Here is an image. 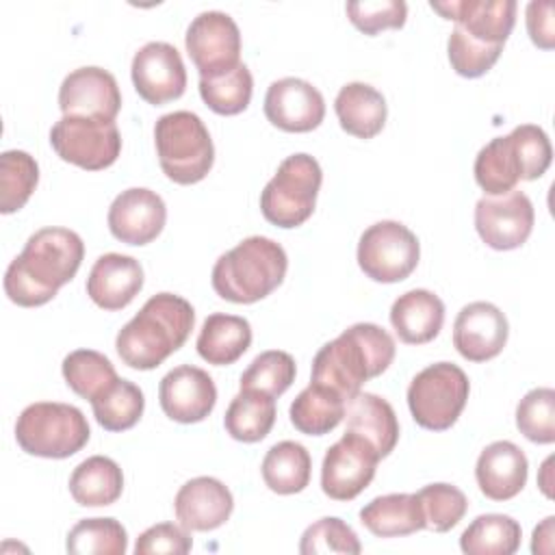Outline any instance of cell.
<instances>
[{
    "label": "cell",
    "mask_w": 555,
    "mask_h": 555,
    "mask_svg": "<svg viewBox=\"0 0 555 555\" xmlns=\"http://www.w3.org/2000/svg\"><path fill=\"white\" fill-rule=\"evenodd\" d=\"M82 238L67 228H41L28 236L20 256L4 273L7 297L22 308H37L54 299L80 269Z\"/></svg>",
    "instance_id": "cell-1"
},
{
    "label": "cell",
    "mask_w": 555,
    "mask_h": 555,
    "mask_svg": "<svg viewBox=\"0 0 555 555\" xmlns=\"http://www.w3.org/2000/svg\"><path fill=\"white\" fill-rule=\"evenodd\" d=\"M395 351V340L384 327L353 323L317 351L310 382L323 384L349 401L364 382L382 375L392 364Z\"/></svg>",
    "instance_id": "cell-2"
},
{
    "label": "cell",
    "mask_w": 555,
    "mask_h": 555,
    "mask_svg": "<svg viewBox=\"0 0 555 555\" xmlns=\"http://www.w3.org/2000/svg\"><path fill=\"white\" fill-rule=\"evenodd\" d=\"M193 325L195 310L184 297L158 293L117 332L115 349L130 369L152 371L186 343Z\"/></svg>",
    "instance_id": "cell-3"
},
{
    "label": "cell",
    "mask_w": 555,
    "mask_h": 555,
    "mask_svg": "<svg viewBox=\"0 0 555 555\" xmlns=\"http://www.w3.org/2000/svg\"><path fill=\"white\" fill-rule=\"evenodd\" d=\"M553 158L548 134L535 124H520L505 137H494L475 158L473 173L486 195H505L520 180H538Z\"/></svg>",
    "instance_id": "cell-4"
},
{
    "label": "cell",
    "mask_w": 555,
    "mask_h": 555,
    "mask_svg": "<svg viewBox=\"0 0 555 555\" xmlns=\"http://www.w3.org/2000/svg\"><path fill=\"white\" fill-rule=\"evenodd\" d=\"M286 269L288 258L280 243L267 236H247L217 258L210 282L225 301L256 304L284 282Z\"/></svg>",
    "instance_id": "cell-5"
},
{
    "label": "cell",
    "mask_w": 555,
    "mask_h": 555,
    "mask_svg": "<svg viewBox=\"0 0 555 555\" xmlns=\"http://www.w3.org/2000/svg\"><path fill=\"white\" fill-rule=\"evenodd\" d=\"M154 145L163 173L176 184H195L208 176L215 163V145L206 124L191 111H173L158 117Z\"/></svg>",
    "instance_id": "cell-6"
},
{
    "label": "cell",
    "mask_w": 555,
    "mask_h": 555,
    "mask_svg": "<svg viewBox=\"0 0 555 555\" xmlns=\"http://www.w3.org/2000/svg\"><path fill=\"white\" fill-rule=\"evenodd\" d=\"M91 429L85 414L69 403L39 401L22 410L15 423V440L24 453L65 460L89 442Z\"/></svg>",
    "instance_id": "cell-7"
},
{
    "label": "cell",
    "mask_w": 555,
    "mask_h": 555,
    "mask_svg": "<svg viewBox=\"0 0 555 555\" xmlns=\"http://www.w3.org/2000/svg\"><path fill=\"white\" fill-rule=\"evenodd\" d=\"M321 182L323 171L314 156L304 152L286 156L260 193L262 217L286 230L306 223L314 212Z\"/></svg>",
    "instance_id": "cell-8"
},
{
    "label": "cell",
    "mask_w": 555,
    "mask_h": 555,
    "mask_svg": "<svg viewBox=\"0 0 555 555\" xmlns=\"http://www.w3.org/2000/svg\"><path fill=\"white\" fill-rule=\"evenodd\" d=\"M470 382L453 362H436L418 371L408 386V408L416 425L444 431L466 408Z\"/></svg>",
    "instance_id": "cell-9"
},
{
    "label": "cell",
    "mask_w": 555,
    "mask_h": 555,
    "mask_svg": "<svg viewBox=\"0 0 555 555\" xmlns=\"http://www.w3.org/2000/svg\"><path fill=\"white\" fill-rule=\"evenodd\" d=\"M416 234L392 219L369 225L358 241V264L366 278L382 284L405 280L418 264Z\"/></svg>",
    "instance_id": "cell-10"
},
{
    "label": "cell",
    "mask_w": 555,
    "mask_h": 555,
    "mask_svg": "<svg viewBox=\"0 0 555 555\" xmlns=\"http://www.w3.org/2000/svg\"><path fill=\"white\" fill-rule=\"evenodd\" d=\"M56 156L87 171L111 167L121 152V134L115 121L63 115L50 130Z\"/></svg>",
    "instance_id": "cell-11"
},
{
    "label": "cell",
    "mask_w": 555,
    "mask_h": 555,
    "mask_svg": "<svg viewBox=\"0 0 555 555\" xmlns=\"http://www.w3.org/2000/svg\"><path fill=\"white\" fill-rule=\"evenodd\" d=\"M184 46L199 78H217L241 63V30L223 11H202L186 28Z\"/></svg>",
    "instance_id": "cell-12"
},
{
    "label": "cell",
    "mask_w": 555,
    "mask_h": 555,
    "mask_svg": "<svg viewBox=\"0 0 555 555\" xmlns=\"http://www.w3.org/2000/svg\"><path fill=\"white\" fill-rule=\"evenodd\" d=\"M379 460L382 457L366 438L345 429V434L325 451L321 464V490L334 501L356 499L373 481Z\"/></svg>",
    "instance_id": "cell-13"
},
{
    "label": "cell",
    "mask_w": 555,
    "mask_h": 555,
    "mask_svg": "<svg viewBox=\"0 0 555 555\" xmlns=\"http://www.w3.org/2000/svg\"><path fill=\"white\" fill-rule=\"evenodd\" d=\"M535 212L531 199L522 191L505 195H483L475 204V230L479 238L496 249L509 251L525 245L533 230Z\"/></svg>",
    "instance_id": "cell-14"
},
{
    "label": "cell",
    "mask_w": 555,
    "mask_h": 555,
    "mask_svg": "<svg viewBox=\"0 0 555 555\" xmlns=\"http://www.w3.org/2000/svg\"><path fill=\"white\" fill-rule=\"evenodd\" d=\"M130 76L137 93L154 106L178 100L186 89V69L176 46L150 41L132 56Z\"/></svg>",
    "instance_id": "cell-15"
},
{
    "label": "cell",
    "mask_w": 555,
    "mask_h": 555,
    "mask_svg": "<svg viewBox=\"0 0 555 555\" xmlns=\"http://www.w3.org/2000/svg\"><path fill=\"white\" fill-rule=\"evenodd\" d=\"M59 108L63 115L115 121L121 108V91L111 72L95 65L78 67L59 87Z\"/></svg>",
    "instance_id": "cell-16"
},
{
    "label": "cell",
    "mask_w": 555,
    "mask_h": 555,
    "mask_svg": "<svg viewBox=\"0 0 555 555\" xmlns=\"http://www.w3.org/2000/svg\"><path fill=\"white\" fill-rule=\"evenodd\" d=\"M264 115L284 132H310L325 117V100L312 82L288 76L269 85Z\"/></svg>",
    "instance_id": "cell-17"
},
{
    "label": "cell",
    "mask_w": 555,
    "mask_h": 555,
    "mask_svg": "<svg viewBox=\"0 0 555 555\" xmlns=\"http://www.w3.org/2000/svg\"><path fill=\"white\" fill-rule=\"evenodd\" d=\"M106 221L117 241L126 245H147L163 232L167 206L156 191L132 186L113 199Z\"/></svg>",
    "instance_id": "cell-18"
},
{
    "label": "cell",
    "mask_w": 555,
    "mask_h": 555,
    "mask_svg": "<svg viewBox=\"0 0 555 555\" xmlns=\"http://www.w3.org/2000/svg\"><path fill=\"white\" fill-rule=\"evenodd\" d=\"M509 336V325L501 308L490 301L466 304L453 323V347L468 362L496 358Z\"/></svg>",
    "instance_id": "cell-19"
},
{
    "label": "cell",
    "mask_w": 555,
    "mask_h": 555,
    "mask_svg": "<svg viewBox=\"0 0 555 555\" xmlns=\"http://www.w3.org/2000/svg\"><path fill=\"white\" fill-rule=\"evenodd\" d=\"M158 401L171 421L184 425L199 423L217 403V386L204 369L180 364L160 379Z\"/></svg>",
    "instance_id": "cell-20"
},
{
    "label": "cell",
    "mask_w": 555,
    "mask_h": 555,
    "mask_svg": "<svg viewBox=\"0 0 555 555\" xmlns=\"http://www.w3.org/2000/svg\"><path fill=\"white\" fill-rule=\"evenodd\" d=\"M429 7L444 20H453L468 37L486 46L503 48L516 24L514 0H431Z\"/></svg>",
    "instance_id": "cell-21"
},
{
    "label": "cell",
    "mask_w": 555,
    "mask_h": 555,
    "mask_svg": "<svg viewBox=\"0 0 555 555\" xmlns=\"http://www.w3.org/2000/svg\"><path fill=\"white\" fill-rule=\"evenodd\" d=\"M178 522L186 531H212L221 527L232 509L234 499L228 486L215 477L189 479L173 499Z\"/></svg>",
    "instance_id": "cell-22"
},
{
    "label": "cell",
    "mask_w": 555,
    "mask_h": 555,
    "mask_svg": "<svg viewBox=\"0 0 555 555\" xmlns=\"http://www.w3.org/2000/svg\"><path fill=\"white\" fill-rule=\"evenodd\" d=\"M143 288V267L126 254H102L87 278V295L102 310L126 308Z\"/></svg>",
    "instance_id": "cell-23"
},
{
    "label": "cell",
    "mask_w": 555,
    "mask_h": 555,
    "mask_svg": "<svg viewBox=\"0 0 555 555\" xmlns=\"http://www.w3.org/2000/svg\"><path fill=\"white\" fill-rule=\"evenodd\" d=\"M529 462L522 449L509 440L488 444L475 464V479L483 496L492 501L514 499L527 483Z\"/></svg>",
    "instance_id": "cell-24"
},
{
    "label": "cell",
    "mask_w": 555,
    "mask_h": 555,
    "mask_svg": "<svg viewBox=\"0 0 555 555\" xmlns=\"http://www.w3.org/2000/svg\"><path fill=\"white\" fill-rule=\"evenodd\" d=\"M390 323L401 343L425 345L442 330L444 304L427 288L408 291L395 299L390 308Z\"/></svg>",
    "instance_id": "cell-25"
},
{
    "label": "cell",
    "mask_w": 555,
    "mask_h": 555,
    "mask_svg": "<svg viewBox=\"0 0 555 555\" xmlns=\"http://www.w3.org/2000/svg\"><path fill=\"white\" fill-rule=\"evenodd\" d=\"M347 431L366 438L379 457L392 453L399 442V421L392 405L373 392H358L345 408Z\"/></svg>",
    "instance_id": "cell-26"
},
{
    "label": "cell",
    "mask_w": 555,
    "mask_h": 555,
    "mask_svg": "<svg viewBox=\"0 0 555 555\" xmlns=\"http://www.w3.org/2000/svg\"><path fill=\"white\" fill-rule=\"evenodd\" d=\"M334 111L340 128L358 139H373L382 132L388 115L384 95L366 82H347L340 87Z\"/></svg>",
    "instance_id": "cell-27"
},
{
    "label": "cell",
    "mask_w": 555,
    "mask_h": 555,
    "mask_svg": "<svg viewBox=\"0 0 555 555\" xmlns=\"http://www.w3.org/2000/svg\"><path fill=\"white\" fill-rule=\"evenodd\" d=\"M360 522L377 538H401L425 529L418 496L408 492L375 496L360 509Z\"/></svg>",
    "instance_id": "cell-28"
},
{
    "label": "cell",
    "mask_w": 555,
    "mask_h": 555,
    "mask_svg": "<svg viewBox=\"0 0 555 555\" xmlns=\"http://www.w3.org/2000/svg\"><path fill=\"white\" fill-rule=\"evenodd\" d=\"M251 345V325L247 319L225 312L208 314L197 336V353L215 366L234 364Z\"/></svg>",
    "instance_id": "cell-29"
},
{
    "label": "cell",
    "mask_w": 555,
    "mask_h": 555,
    "mask_svg": "<svg viewBox=\"0 0 555 555\" xmlns=\"http://www.w3.org/2000/svg\"><path fill=\"white\" fill-rule=\"evenodd\" d=\"M124 492V473L106 455L82 460L69 475V494L82 507L113 505Z\"/></svg>",
    "instance_id": "cell-30"
},
{
    "label": "cell",
    "mask_w": 555,
    "mask_h": 555,
    "mask_svg": "<svg viewBox=\"0 0 555 555\" xmlns=\"http://www.w3.org/2000/svg\"><path fill=\"white\" fill-rule=\"evenodd\" d=\"M347 401L332 388L310 382L291 403L288 416L297 431L306 436H325L345 418Z\"/></svg>",
    "instance_id": "cell-31"
},
{
    "label": "cell",
    "mask_w": 555,
    "mask_h": 555,
    "mask_svg": "<svg viewBox=\"0 0 555 555\" xmlns=\"http://www.w3.org/2000/svg\"><path fill=\"white\" fill-rule=\"evenodd\" d=\"M273 423L275 397L251 388H241V392L232 397L223 416L225 431L238 442H260L269 436Z\"/></svg>",
    "instance_id": "cell-32"
},
{
    "label": "cell",
    "mask_w": 555,
    "mask_h": 555,
    "mask_svg": "<svg viewBox=\"0 0 555 555\" xmlns=\"http://www.w3.org/2000/svg\"><path fill=\"white\" fill-rule=\"evenodd\" d=\"M264 486L275 494H297L306 490L312 473L308 449L295 440L275 442L262 460Z\"/></svg>",
    "instance_id": "cell-33"
},
{
    "label": "cell",
    "mask_w": 555,
    "mask_h": 555,
    "mask_svg": "<svg viewBox=\"0 0 555 555\" xmlns=\"http://www.w3.org/2000/svg\"><path fill=\"white\" fill-rule=\"evenodd\" d=\"M522 529L507 514H481L460 535V548L468 555H512L518 551Z\"/></svg>",
    "instance_id": "cell-34"
},
{
    "label": "cell",
    "mask_w": 555,
    "mask_h": 555,
    "mask_svg": "<svg viewBox=\"0 0 555 555\" xmlns=\"http://www.w3.org/2000/svg\"><path fill=\"white\" fill-rule=\"evenodd\" d=\"M143 408L145 399L141 388L124 377H117L113 386L91 401L93 416L106 431H126L134 427L143 414Z\"/></svg>",
    "instance_id": "cell-35"
},
{
    "label": "cell",
    "mask_w": 555,
    "mask_h": 555,
    "mask_svg": "<svg viewBox=\"0 0 555 555\" xmlns=\"http://www.w3.org/2000/svg\"><path fill=\"white\" fill-rule=\"evenodd\" d=\"M67 386L82 399L93 401L108 386L117 382V371L113 362L93 349H76L65 356L61 364Z\"/></svg>",
    "instance_id": "cell-36"
},
{
    "label": "cell",
    "mask_w": 555,
    "mask_h": 555,
    "mask_svg": "<svg viewBox=\"0 0 555 555\" xmlns=\"http://www.w3.org/2000/svg\"><path fill=\"white\" fill-rule=\"evenodd\" d=\"M39 182V165L24 150L0 154V212L11 215L26 206Z\"/></svg>",
    "instance_id": "cell-37"
},
{
    "label": "cell",
    "mask_w": 555,
    "mask_h": 555,
    "mask_svg": "<svg viewBox=\"0 0 555 555\" xmlns=\"http://www.w3.org/2000/svg\"><path fill=\"white\" fill-rule=\"evenodd\" d=\"M65 548L72 555H124L128 533L115 518H85L69 529Z\"/></svg>",
    "instance_id": "cell-38"
},
{
    "label": "cell",
    "mask_w": 555,
    "mask_h": 555,
    "mask_svg": "<svg viewBox=\"0 0 555 555\" xmlns=\"http://www.w3.org/2000/svg\"><path fill=\"white\" fill-rule=\"evenodd\" d=\"M254 78L245 63L217 78H199V95L217 115H238L251 102Z\"/></svg>",
    "instance_id": "cell-39"
},
{
    "label": "cell",
    "mask_w": 555,
    "mask_h": 555,
    "mask_svg": "<svg viewBox=\"0 0 555 555\" xmlns=\"http://www.w3.org/2000/svg\"><path fill=\"white\" fill-rule=\"evenodd\" d=\"M297 366L291 353L269 349L258 353L241 375V388L267 392L271 397L284 395L295 382Z\"/></svg>",
    "instance_id": "cell-40"
},
{
    "label": "cell",
    "mask_w": 555,
    "mask_h": 555,
    "mask_svg": "<svg viewBox=\"0 0 555 555\" xmlns=\"http://www.w3.org/2000/svg\"><path fill=\"white\" fill-rule=\"evenodd\" d=\"M416 496L425 516V529L436 533L453 529L468 509L466 494L451 483H429L421 488Z\"/></svg>",
    "instance_id": "cell-41"
},
{
    "label": "cell",
    "mask_w": 555,
    "mask_h": 555,
    "mask_svg": "<svg viewBox=\"0 0 555 555\" xmlns=\"http://www.w3.org/2000/svg\"><path fill=\"white\" fill-rule=\"evenodd\" d=\"M516 427L535 444L555 442V390H529L516 405Z\"/></svg>",
    "instance_id": "cell-42"
},
{
    "label": "cell",
    "mask_w": 555,
    "mask_h": 555,
    "mask_svg": "<svg viewBox=\"0 0 555 555\" xmlns=\"http://www.w3.org/2000/svg\"><path fill=\"white\" fill-rule=\"evenodd\" d=\"M362 551L356 531L336 516H325L312 522L299 542V553L304 555H325V553H347L358 555Z\"/></svg>",
    "instance_id": "cell-43"
},
{
    "label": "cell",
    "mask_w": 555,
    "mask_h": 555,
    "mask_svg": "<svg viewBox=\"0 0 555 555\" xmlns=\"http://www.w3.org/2000/svg\"><path fill=\"white\" fill-rule=\"evenodd\" d=\"M503 48L486 46L481 41H475L468 37L460 26H453L449 41H447V54L453 72L464 78H479L492 69V65L499 61Z\"/></svg>",
    "instance_id": "cell-44"
},
{
    "label": "cell",
    "mask_w": 555,
    "mask_h": 555,
    "mask_svg": "<svg viewBox=\"0 0 555 555\" xmlns=\"http://www.w3.org/2000/svg\"><path fill=\"white\" fill-rule=\"evenodd\" d=\"M349 22L364 35H377L386 28H401L408 17L403 0H364L345 4Z\"/></svg>",
    "instance_id": "cell-45"
},
{
    "label": "cell",
    "mask_w": 555,
    "mask_h": 555,
    "mask_svg": "<svg viewBox=\"0 0 555 555\" xmlns=\"http://www.w3.org/2000/svg\"><path fill=\"white\" fill-rule=\"evenodd\" d=\"M193 546L191 533L180 525L173 522H158L150 529H145L137 542H134V553L137 555H152V553H173V555H184Z\"/></svg>",
    "instance_id": "cell-46"
},
{
    "label": "cell",
    "mask_w": 555,
    "mask_h": 555,
    "mask_svg": "<svg viewBox=\"0 0 555 555\" xmlns=\"http://www.w3.org/2000/svg\"><path fill=\"white\" fill-rule=\"evenodd\" d=\"M555 4L548 0L542 2H529L527 4V33L529 39L542 48V50H551L555 46Z\"/></svg>",
    "instance_id": "cell-47"
},
{
    "label": "cell",
    "mask_w": 555,
    "mask_h": 555,
    "mask_svg": "<svg viewBox=\"0 0 555 555\" xmlns=\"http://www.w3.org/2000/svg\"><path fill=\"white\" fill-rule=\"evenodd\" d=\"M553 525L555 516H546L535 529H533V540H531V551L538 553H553Z\"/></svg>",
    "instance_id": "cell-48"
},
{
    "label": "cell",
    "mask_w": 555,
    "mask_h": 555,
    "mask_svg": "<svg viewBox=\"0 0 555 555\" xmlns=\"http://www.w3.org/2000/svg\"><path fill=\"white\" fill-rule=\"evenodd\" d=\"M551 466H553V455L544 460V464L540 468V475H538V486H540V490L544 492L546 499H553V490H551V486H553V477H551L553 468Z\"/></svg>",
    "instance_id": "cell-49"
}]
</instances>
